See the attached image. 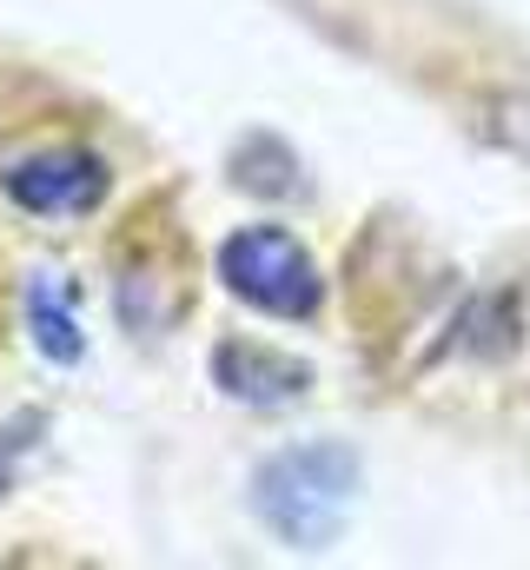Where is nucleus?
I'll use <instances>...</instances> for the list:
<instances>
[{
	"instance_id": "f257e3e1",
	"label": "nucleus",
	"mask_w": 530,
	"mask_h": 570,
	"mask_svg": "<svg viewBox=\"0 0 530 570\" xmlns=\"http://www.w3.org/2000/svg\"><path fill=\"white\" fill-rule=\"evenodd\" d=\"M352 491H359V458L345 444H292L253 471V511L292 551H325L345 531Z\"/></svg>"
},
{
	"instance_id": "f03ea898",
	"label": "nucleus",
	"mask_w": 530,
	"mask_h": 570,
	"mask_svg": "<svg viewBox=\"0 0 530 570\" xmlns=\"http://www.w3.org/2000/svg\"><path fill=\"white\" fill-rule=\"evenodd\" d=\"M219 279L233 298H246L265 318H312L325 305V279L312 266V253L278 233V226H246L219 246Z\"/></svg>"
},
{
	"instance_id": "7ed1b4c3",
	"label": "nucleus",
	"mask_w": 530,
	"mask_h": 570,
	"mask_svg": "<svg viewBox=\"0 0 530 570\" xmlns=\"http://www.w3.org/2000/svg\"><path fill=\"white\" fill-rule=\"evenodd\" d=\"M0 186H7V199H13L20 213H33V219H87V213L107 199L114 173H107V159L87 153V146H47V153H20V159L0 173Z\"/></svg>"
},
{
	"instance_id": "20e7f679",
	"label": "nucleus",
	"mask_w": 530,
	"mask_h": 570,
	"mask_svg": "<svg viewBox=\"0 0 530 570\" xmlns=\"http://www.w3.org/2000/svg\"><path fill=\"white\" fill-rule=\"evenodd\" d=\"M213 385L239 405H292L312 392V365L292 358V352H272V345H253V338H226L213 352Z\"/></svg>"
},
{
	"instance_id": "39448f33",
	"label": "nucleus",
	"mask_w": 530,
	"mask_h": 570,
	"mask_svg": "<svg viewBox=\"0 0 530 570\" xmlns=\"http://www.w3.org/2000/svg\"><path fill=\"white\" fill-rule=\"evenodd\" d=\"M27 332L40 345V358L53 365H80L87 358V332H80V298L60 273H33L27 279Z\"/></svg>"
},
{
	"instance_id": "423d86ee",
	"label": "nucleus",
	"mask_w": 530,
	"mask_h": 570,
	"mask_svg": "<svg viewBox=\"0 0 530 570\" xmlns=\"http://www.w3.org/2000/svg\"><path fill=\"white\" fill-rule=\"evenodd\" d=\"M40 431H47V419L40 412H20L13 425H0V491L13 484V471H20V458L40 444Z\"/></svg>"
}]
</instances>
